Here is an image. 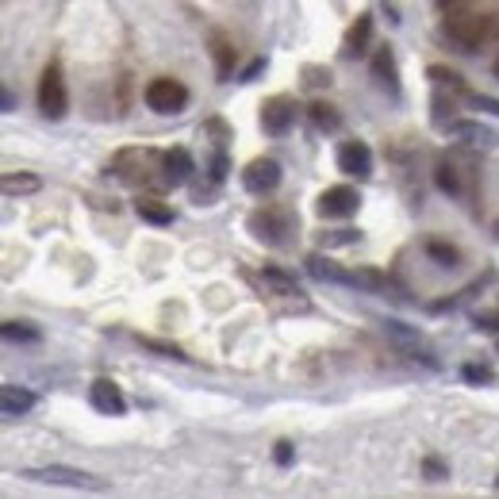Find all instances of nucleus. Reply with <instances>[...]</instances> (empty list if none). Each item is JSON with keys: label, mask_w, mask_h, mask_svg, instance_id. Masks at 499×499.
Segmentation results:
<instances>
[{"label": "nucleus", "mask_w": 499, "mask_h": 499, "mask_svg": "<svg viewBox=\"0 0 499 499\" xmlns=\"http://www.w3.org/2000/svg\"><path fill=\"white\" fill-rule=\"evenodd\" d=\"M442 35L461 50V54H472V50L488 46L499 35V20L495 16H450L442 20Z\"/></svg>", "instance_id": "1"}, {"label": "nucleus", "mask_w": 499, "mask_h": 499, "mask_svg": "<svg viewBox=\"0 0 499 499\" xmlns=\"http://www.w3.org/2000/svg\"><path fill=\"white\" fill-rule=\"evenodd\" d=\"M38 112L46 115V120H66L70 112V93H66V77H62V66L58 62H50L43 70V81H38Z\"/></svg>", "instance_id": "2"}, {"label": "nucleus", "mask_w": 499, "mask_h": 499, "mask_svg": "<svg viewBox=\"0 0 499 499\" xmlns=\"http://www.w3.org/2000/svg\"><path fill=\"white\" fill-rule=\"evenodd\" d=\"M188 104V88L173 77H154L146 85V108L158 112V115H177Z\"/></svg>", "instance_id": "3"}, {"label": "nucleus", "mask_w": 499, "mask_h": 499, "mask_svg": "<svg viewBox=\"0 0 499 499\" xmlns=\"http://www.w3.org/2000/svg\"><path fill=\"white\" fill-rule=\"evenodd\" d=\"M23 480H35V484H66V488H93L100 492L104 484L96 477H88L81 469H70V465H43V469H23L20 472Z\"/></svg>", "instance_id": "4"}, {"label": "nucleus", "mask_w": 499, "mask_h": 499, "mask_svg": "<svg viewBox=\"0 0 499 499\" xmlns=\"http://www.w3.org/2000/svg\"><path fill=\"white\" fill-rule=\"evenodd\" d=\"M292 123H296V100L292 96L280 93V96H269L262 104V131L265 135L280 138V135L292 131Z\"/></svg>", "instance_id": "5"}, {"label": "nucleus", "mask_w": 499, "mask_h": 499, "mask_svg": "<svg viewBox=\"0 0 499 499\" xmlns=\"http://www.w3.org/2000/svg\"><path fill=\"white\" fill-rule=\"evenodd\" d=\"M357 208H362V196H357V188H350V185L327 188L323 196H319V204H315V212L323 215V220H350Z\"/></svg>", "instance_id": "6"}, {"label": "nucleus", "mask_w": 499, "mask_h": 499, "mask_svg": "<svg viewBox=\"0 0 499 499\" xmlns=\"http://www.w3.org/2000/svg\"><path fill=\"white\" fill-rule=\"evenodd\" d=\"M242 185H246V192H254V196H265V192H273L280 185V162H273V158H254L246 170H242Z\"/></svg>", "instance_id": "7"}, {"label": "nucleus", "mask_w": 499, "mask_h": 499, "mask_svg": "<svg viewBox=\"0 0 499 499\" xmlns=\"http://www.w3.org/2000/svg\"><path fill=\"white\" fill-rule=\"evenodd\" d=\"M338 170L345 177H357V181H365V177H373V150L365 143H342L338 146Z\"/></svg>", "instance_id": "8"}, {"label": "nucleus", "mask_w": 499, "mask_h": 499, "mask_svg": "<svg viewBox=\"0 0 499 499\" xmlns=\"http://www.w3.org/2000/svg\"><path fill=\"white\" fill-rule=\"evenodd\" d=\"M88 400H93V407L100 415H123L127 412V400H123L120 384L108 380V377H100L93 388H88Z\"/></svg>", "instance_id": "9"}, {"label": "nucleus", "mask_w": 499, "mask_h": 499, "mask_svg": "<svg viewBox=\"0 0 499 499\" xmlns=\"http://www.w3.org/2000/svg\"><path fill=\"white\" fill-rule=\"evenodd\" d=\"M288 223H292V220H288L285 212L277 215V212H269V208L250 215V230H254V235H258L262 242H273V246H277V242H285L280 235H288Z\"/></svg>", "instance_id": "10"}, {"label": "nucleus", "mask_w": 499, "mask_h": 499, "mask_svg": "<svg viewBox=\"0 0 499 499\" xmlns=\"http://www.w3.org/2000/svg\"><path fill=\"white\" fill-rule=\"evenodd\" d=\"M35 407V392L20 388V384H4L0 388V412H4V419H23Z\"/></svg>", "instance_id": "11"}, {"label": "nucleus", "mask_w": 499, "mask_h": 499, "mask_svg": "<svg viewBox=\"0 0 499 499\" xmlns=\"http://www.w3.org/2000/svg\"><path fill=\"white\" fill-rule=\"evenodd\" d=\"M162 173H165V181L170 185H185L188 177H192V154L188 150H165L162 154Z\"/></svg>", "instance_id": "12"}, {"label": "nucleus", "mask_w": 499, "mask_h": 499, "mask_svg": "<svg viewBox=\"0 0 499 499\" xmlns=\"http://www.w3.org/2000/svg\"><path fill=\"white\" fill-rule=\"evenodd\" d=\"M373 77L380 81V88H388L392 96H400V73H395V58L388 46H380L373 54Z\"/></svg>", "instance_id": "13"}, {"label": "nucleus", "mask_w": 499, "mask_h": 499, "mask_svg": "<svg viewBox=\"0 0 499 499\" xmlns=\"http://www.w3.org/2000/svg\"><path fill=\"white\" fill-rule=\"evenodd\" d=\"M135 215L143 223H150V227H170L173 223V208L170 204H162V200H154V196H138L135 200Z\"/></svg>", "instance_id": "14"}, {"label": "nucleus", "mask_w": 499, "mask_h": 499, "mask_svg": "<svg viewBox=\"0 0 499 499\" xmlns=\"http://www.w3.org/2000/svg\"><path fill=\"white\" fill-rule=\"evenodd\" d=\"M369 35H373V16H357V23L350 31H345V43H342V54L345 58H357V54H365V46H369Z\"/></svg>", "instance_id": "15"}, {"label": "nucleus", "mask_w": 499, "mask_h": 499, "mask_svg": "<svg viewBox=\"0 0 499 499\" xmlns=\"http://www.w3.org/2000/svg\"><path fill=\"white\" fill-rule=\"evenodd\" d=\"M307 273H312L315 280H335V285H350V273H342L338 265H330L323 254H312V258H307Z\"/></svg>", "instance_id": "16"}, {"label": "nucleus", "mask_w": 499, "mask_h": 499, "mask_svg": "<svg viewBox=\"0 0 499 499\" xmlns=\"http://www.w3.org/2000/svg\"><path fill=\"white\" fill-rule=\"evenodd\" d=\"M0 188H4V196H28V192H38V188H43V181H38L35 173H4Z\"/></svg>", "instance_id": "17"}, {"label": "nucleus", "mask_w": 499, "mask_h": 499, "mask_svg": "<svg viewBox=\"0 0 499 499\" xmlns=\"http://www.w3.org/2000/svg\"><path fill=\"white\" fill-rule=\"evenodd\" d=\"M262 277H265V285H273L280 296H300V285H296V277H288L285 269H277V265H265L262 269Z\"/></svg>", "instance_id": "18"}, {"label": "nucleus", "mask_w": 499, "mask_h": 499, "mask_svg": "<svg viewBox=\"0 0 499 499\" xmlns=\"http://www.w3.org/2000/svg\"><path fill=\"white\" fill-rule=\"evenodd\" d=\"M307 112H312V123L319 127V131H338V127H342L338 108H330L327 100H315V104L307 108Z\"/></svg>", "instance_id": "19"}, {"label": "nucleus", "mask_w": 499, "mask_h": 499, "mask_svg": "<svg viewBox=\"0 0 499 499\" xmlns=\"http://www.w3.org/2000/svg\"><path fill=\"white\" fill-rule=\"evenodd\" d=\"M427 254H430V258L438 262V265H445V269H457V265H461V250H457V246H450V242L430 238V242H427Z\"/></svg>", "instance_id": "20"}, {"label": "nucleus", "mask_w": 499, "mask_h": 499, "mask_svg": "<svg viewBox=\"0 0 499 499\" xmlns=\"http://www.w3.org/2000/svg\"><path fill=\"white\" fill-rule=\"evenodd\" d=\"M427 77H430V81L438 85V88H450V93H465V81H461V73L450 70V66H430Z\"/></svg>", "instance_id": "21"}, {"label": "nucleus", "mask_w": 499, "mask_h": 499, "mask_svg": "<svg viewBox=\"0 0 499 499\" xmlns=\"http://www.w3.org/2000/svg\"><path fill=\"white\" fill-rule=\"evenodd\" d=\"M450 131L461 135V138H472L477 146H488L492 143V131H488V127H477V123H453Z\"/></svg>", "instance_id": "22"}, {"label": "nucleus", "mask_w": 499, "mask_h": 499, "mask_svg": "<svg viewBox=\"0 0 499 499\" xmlns=\"http://www.w3.org/2000/svg\"><path fill=\"white\" fill-rule=\"evenodd\" d=\"M4 338L8 342H38V330L31 323H16L12 319V323H4Z\"/></svg>", "instance_id": "23"}, {"label": "nucleus", "mask_w": 499, "mask_h": 499, "mask_svg": "<svg viewBox=\"0 0 499 499\" xmlns=\"http://www.w3.org/2000/svg\"><path fill=\"white\" fill-rule=\"evenodd\" d=\"M438 188H442V192H450V196H457V192H461L457 170H453L450 162H442V165H438Z\"/></svg>", "instance_id": "24"}, {"label": "nucleus", "mask_w": 499, "mask_h": 499, "mask_svg": "<svg viewBox=\"0 0 499 499\" xmlns=\"http://www.w3.org/2000/svg\"><path fill=\"white\" fill-rule=\"evenodd\" d=\"M461 377H465L469 384H492L495 380V373L492 369H484V365H465L461 369Z\"/></svg>", "instance_id": "25"}, {"label": "nucleus", "mask_w": 499, "mask_h": 499, "mask_svg": "<svg viewBox=\"0 0 499 499\" xmlns=\"http://www.w3.org/2000/svg\"><path fill=\"white\" fill-rule=\"evenodd\" d=\"M357 238H362L357 230H330V235H323V246H353Z\"/></svg>", "instance_id": "26"}, {"label": "nucleus", "mask_w": 499, "mask_h": 499, "mask_svg": "<svg viewBox=\"0 0 499 499\" xmlns=\"http://www.w3.org/2000/svg\"><path fill=\"white\" fill-rule=\"evenodd\" d=\"M146 345V350H158V353H165V357H173V362H185V353L177 350V345H170V342H158V338H138Z\"/></svg>", "instance_id": "27"}, {"label": "nucleus", "mask_w": 499, "mask_h": 499, "mask_svg": "<svg viewBox=\"0 0 499 499\" xmlns=\"http://www.w3.org/2000/svg\"><path fill=\"white\" fill-rule=\"evenodd\" d=\"M472 323H477L480 330H492V335H499V312H477V315H472Z\"/></svg>", "instance_id": "28"}, {"label": "nucleus", "mask_w": 499, "mask_h": 499, "mask_svg": "<svg viewBox=\"0 0 499 499\" xmlns=\"http://www.w3.org/2000/svg\"><path fill=\"white\" fill-rule=\"evenodd\" d=\"M215 58H220V77L227 81V77H230V62H235V50H230L227 43H220V46H215Z\"/></svg>", "instance_id": "29"}, {"label": "nucleus", "mask_w": 499, "mask_h": 499, "mask_svg": "<svg viewBox=\"0 0 499 499\" xmlns=\"http://www.w3.org/2000/svg\"><path fill=\"white\" fill-rule=\"evenodd\" d=\"M469 104H472V108H480V112H492V115H499V100H492V96L469 93Z\"/></svg>", "instance_id": "30"}, {"label": "nucleus", "mask_w": 499, "mask_h": 499, "mask_svg": "<svg viewBox=\"0 0 499 499\" xmlns=\"http://www.w3.org/2000/svg\"><path fill=\"white\" fill-rule=\"evenodd\" d=\"M304 77H312L307 85H315V88H319V85H330V70H315V66H307V70H304Z\"/></svg>", "instance_id": "31"}, {"label": "nucleus", "mask_w": 499, "mask_h": 499, "mask_svg": "<svg viewBox=\"0 0 499 499\" xmlns=\"http://www.w3.org/2000/svg\"><path fill=\"white\" fill-rule=\"evenodd\" d=\"M384 330H388V335H392V338H400V342H412V338H419V335H415V330H407L403 323H388V327H384Z\"/></svg>", "instance_id": "32"}, {"label": "nucleus", "mask_w": 499, "mask_h": 499, "mask_svg": "<svg viewBox=\"0 0 499 499\" xmlns=\"http://www.w3.org/2000/svg\"><path fill=\"white\" fill-rule=\"evenodd\" d=\"M427 477L430 480H445V465H442L438 457H427Z\"/></svg>", "instance_id": "33"}, {"label": "nucleus", "mask_w": 499, "mask_h": 499, "mask_svg": "<svg viewBox=\"0 0 499 499\" xmlns=\"http://www.w3.org/2000/svg\"><path fill=\"white\" fill-rule=\"evenodd\" d=\"M223 177H227V158H223V154H215V162H212V181L220 185Z\"/></svg>", "instance_id": "34"}, {"label": "nucleus", "mask_w": 499, "mask_h": 499, "mask_svg": "<svg viewBox=\"0 0 499 499\" xmlns=\"http://www.w3.org/2000/svg\"><path fill=\"white\" fill-rule=\"evenodd\" d=\"M273 457H277V465H292V445H288V442H277Z\"/></svg>", "instance_id": "35"}, {"label": "nucleus", "mask_w": 499, "mask_h": 499, "mask_svg": "<svg viewBox=\"0 0 499 499\" xmlns=\"http://www.w3.org/2000/svg\"><path fill=\"white\" fill-rule=\"evenodd\" d=\"M265 70V58H258V62H250V66H246V73H242V81H254V77H258Z\"/></svg>", "instance_id": "36"}, {"label": "nucleus", "mask_w": 499, "mask_h": 499, "mask_svg": "<svg viewBox=\"0 0 499 499\" xmlns=\"http://www.w3.org/2000/svg\"><path fill=\"white\" fill-rule=\"evenodd\" d=\"M442 8H461V4H469V0H438Z\"/></svg>", "instance_id": "37"}, {"label": "nucleus", "mask_w": 499, "mask_h": 499, "mask_svg": "<svg viewBox=\"0 0 499 499\" xmlns=\"http://www.w3.org/2000/svg\"><path fill=\"white\" fill-rule=\"evenodd\" d=\"M492 70H495V77H499V58H495V66H492Z\"/></svg>", "instance_id": "38"}, {"label": "nucleus", "mask_w": 499, "mask_h": 499, "mask_svg": "<svg viewBox=\"0 0 499 499\" xmlns=\"http://www.w3.org/2000/svg\"><path fill=\"white\" fill-rule=\"evenodd\" d=\"M495 238H499V223H495Z\"/></svg>", "instance_id": "39"}, {"label": "nucleus", "mask_w": 499, "mask_h": 499, "mask_svg": "<svg viewBox=\"0 0 499 499\" xmlns=\"http://www.w3.org/2000/svg\"><path fill=\"white\" fill-rule=\"evenodd\" d=\"M495 488H499V480H495Z\"/></svg>", "instance_id": "40"}]
</instances>
